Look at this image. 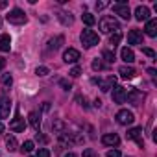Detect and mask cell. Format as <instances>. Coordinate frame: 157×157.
Segmentation results:
<instances>
[{
	"mask_svg": "<svg viewBox=\"0 0 157 157\" xmlns=\"http://www.w3.org/2000/svg\"><path fill=\"white\" fill-rule=\"evenodd\" d=\"M65 157H78L76 153H72V151H68V153H65Z\"/></svg>",
	"mask_w": 157,
	"mask_h": 157,
	"instance_id": "60d3db41",
	"label": "cell"
},
{
	"mask_svg": "<svg viewBox=\"0 0 157 157\" xmlns=\"http://www.w3.org/2000/svg\"><path fill=\"white\" fill-rule=\"evenodd\" d=\"M128 44H142V33L140 30H129L128 32Z\"/></svg>",
	"mask_w": 157,
	"mask_h": 157,
	"instance_id": "7c38bea8",
	"label": "cell"
},
{
	"mask_svg": "<svg viewBox=\"0 0 157 157\" xmlns=\"http://www.w3.org/2000/svg\"><path fill=\"white\" fill-rule=\"evenodd\" d=\"M144 33H146L148 37H155V35H157V19H150V21H146Z\"/></svg>",
	"mask_w": 157,
	"mask_h": 157,
	"instance_id": "ac0fdd59",
	"label": "cell"
},
{
	"mask_svg": "<svg viewBox=\"0 0 157 157\" xmlns=\"http://www.w3.org/2000/svg\"><path fill=\"white\" fill-rule=\"evenodd\" d=\"M11 111V100L6 94H0V118H8Z\"/></svg>",
	"mask_w": 157,
	"mask_h": 157,
	"instance_id": "8992f818",
	"label": "cell"
},
{
	"mask_svg": "<svg viewBox=\"0 0 157 157\" xmlns=\"http://www.w3.org/2000/svg\"><path fill=\"white\" fill-rule=\"evenodd\" d=\"M98 28H100V32H102V33H111V32H115V33H117V32L120 30V24H118V21H117L115 17L105 15V17H102V19H100Z\"/></svg>",
	"mask_w": 157,
	"mask_h": 157,
	"instance_id": "6da1fadb",
	"label": "cell"
},
{
	"mask_svg": "<svg viewBox=\"0 0 157 157\" xmlns=\"http://www.w3.org/2000/svg\"><path fill=\"white\" fill-rule=\"evenodd\" d=\"M59 85L65 89V91H68V89H72V85H70V82H67V80H59Z\"/></svg>",
	"mask_w": 157,
	"mask_h": 157,
	"instance_id": "d590c367",
	"label": "cell"
},
{
	"mask_svg": "<svg viewBox=\"0 0 157 157\" xmlns=\"http://www.w3.org/2000/svg\"><path fill=\"white\" fill-rule=\"evenodd\" d=\"M80 39H82V43H83V46H85V48H93V46L100 44V37H98V33H96V32H93V30H89V28L82 32Z\"/></svg>",
	"mask_w": 157,
	"mask_h": 157,
	"instance_id": "7a4b0ae2",
	"label": "cell"
},
{
	"mask_svg": "<svg viewBox=\"0 0 157 157\" xmlns=\"http://www.w3.org/2000/svg\"><path fill=\"white\" fill-rule=\"evenodd\" d=\"M80 52H78L76 48H67L63 52V61L65 63H78V59H80Z\"/></svg>",
	"mask_w": 157,
	"mask_h": 157,
	"instance_id": "30bf717a",
	"label": "cell"
},
{
	"mask_svg": "<svg viewBox=\"0 0 157 157\" xmlns=\"http://www.w3.org/2000/svg\"><path fill=\"white\" fill-rule=\"evenodd\" d=\"M111 96H113V102H115V104H124L126 98H128V89H124V87L118 85V87L113 89V94H111Z\"/></svg>",
	"mask_w": 157,
	"mask_h": 157,
	"instance_id": "9c48e42d",
	"label": "cell"
},
{
	"mask_svg": "<svg viewBox=\"0 0 157 157\" xmlns=\"http://www.w3.org/2000/svg\"><path fill=\"white\" fill-rule=\"evenodd\" d=\"M113 11H115L117 15H120L122 19H126V21H129V19H131V11H129V6L124 2V0H122V2H118V4H115V6H113Z\"/></svg>",
	"mask_w": 157,
	"mask_h": 157,
	"instance_id": "5b68a950",
	"label": "cell"
},
{
	"mask_svg": "<svg viewBox=\"0 0 157 157\" xmlns=\"http://www.w3.org/2000/svg\"><path fill=\"white\" fill-rule=\"evenodd\" d=\"M63 43H65V37L63 35H57V37H54V39L48 41V50H57V48H61Z\"/></svg>",
	"mask_w": 157,
	"mask_h": 157,
	"instance_id": "7402d4cb",
	"label": "cell"
},
{
	"mask_svg": "<svg viewBox=\"0 0 157 157\" xmlns=\"http://www.w3.org/2000/svg\"><path fill=\"white\" fill-rule=\"evenodd\" d=\"M107 157H120V151L118 150H109L107 151Z\"/></svg>",
	"mask_w": 157,
	"mask_h": 157,
	"instance_id": "74e56055",
	"label": "cell"
},
{
	"mask_svg": "<svg viewBox=\"0 0 157 157\" xmlns=\"http://www.w3.org/2000/svg\"><path fill=\"white\" fill-rule=\"evenodd\" d=\"M126 100H129L133 105H140L142 100H144V93H140L137 89H131V91H128V98Z\"/></svg>",
	"mask_w": 157,
	"mask_h": 157,
	"instance_id": "8fae6325",
	"label": "cell"
},
{
	"mask_svg": "<svg viewBox=\"0 0 157 157\" xmlns=\"http://www.w3.org/2000/svg\"><path fill=\"white\" fill-rule=\"evenodd\" d=\"M6 19H8V22H10V24H17V26H21V24H26V21H28L26 13H24L22 10H19V8L11 10V11L6 15Z\"/></svg>",
	"mask_w": 157,
	"mask_h": 157,
	"instance_id": "3957f363",
	"label": "cell"
},
{
	"mask_svg": "<svg viewBox=\"0 0 157 157\" xmlns=\"http://www.w3.org/2000/svg\"><path fill=\"white\" fill-rule=\"evenodd\" d=\"M28 120H30V126L39 133L41 131V113H37V111H32L30 115H28Z\"/></svg>",
	"mask_w": 157,
	"mask_h": 157,
	"instance_id": "5bb4252c",
	"label": "cell"
},
{
	"mask_svg": "<svg viewBox=\"0 0 157 157\" xmlns=\"http://www.w3.org/2000/svg\"><path fill=\"white\" fill-rule=\"evenodd\" d=\"M126 139L137 140V144L142 148V146H144V140H142V128H131V129L126 133Z\"/></svg>",
	"mask_w": 157,
	"mask_h": 157,
	"instance_id": "ba28073f",
	"label": "cell"
},
{
	"mask_svg": "<svg viewBox=\"0 0 157 157\" xmlns=\"http://www.w3.org/2000/svg\"><path fill=\"white\" fill-rule=\"evenodd\" d=\"M11 50V37L8 33L0 35V52H10Z\"/></svg>",
	"mask_w": 157,
	"mask_h": 157,
	"instance_id": "ffe728a7",
	"label": "cell"
},
{
	"mask_svg": "<svg viewBox=\"0 0 157 157\" xmlns=\"http://www.w3.org/2000/svg\"><path fill=\"white\" fill-rule=\"evenodd\" d=\"M37 157H50V151H48L46 148H41V150L37 151Z\"/></svg>",
	"mask_w": 157,
	"mask_h": 157,
	"instance_id": "8d00e7d4",
	"label": "cell"
},
{
	"mask_svg": "<svg viewBox=\"0 0 157 157\" xmlns=\"http://www.w3.org/2000/svg\"><path fill=\"white\" fill-rule=\"evenodd\" d=\"M107 6H109V2H107V0H102V2H96V10H98V11L105 10Z\"/></svg>",
	"mask_w": 157,
	"mask_h": 157,
	"instance_id": "d6a6232c",
	"label": "cell"
},
{
	"mask_svg": "<svg viewBox=\"0 0 157 157\" xmlns=\"http://www.w3.org/2000/svg\"><path fill=\"white\" fill-rule=\"evenodd\" d=\"M120 57H122V59H124V61H126L128 65L135 61V54H133V50H131V48H128V46L120 50Z\"/></svg>",
	"mask_w": 157,
	"mask_h": 157,
	"instance_id": "44dd1931",
	"label": "cell"
},
{
	"mask_svg": "<svg viewBox=\"0 0 157 157\" xmlns=\"http://www.w3.org/2000/svg\"><path fill=\"white\" fill-rule=\"evenodd\" d=\"M33 148H35V146H33V140H26V142L21 146V151H22V153H32Z\"/></svg>",
	"mask_w": 157,
	"mask_h": 157,
	"instance_id": "484cf974",
	"label": "cell"
},
{
	"mask_svg": "<svg viewBox=\"0 0 157 157\" xmlns=\"http://www.w3.org/2000/svg\"><path fill=\"white\" fill-rule=\"evenodd\" d=\"M17 146H19V144H17V139H15L13 135H10V137H6V148H8L10 151H15V150H19Z\"/></svg>",
	"mask_w": 157,
	"mask_h": 157,
	"instance_id": "cb8c5ba5",
	"label": "cell"
},
{
	"mask_svg": "<svg viewBox=\"0 0 157 157\" xmlns=\"http://www.w3.org/2000/svg\"><path fill=\"white\" fill-rule=\"evenodd\" d=\"M10 129L11 131H17V133H24V129H26V122H24V118L17 113V117L10 122Z\"/></svg>",
	"mask_w": 157,
	"mask_h": 157,
	"instance_id": "52a82bcc",
	"label": "cell"
},
{
	"mask_svg": "<svg viewBox=\"0 0 157 157\" xmlns=\"http://www.w3.org/2000/svg\"><path fill=\"white\" fill-rule=\"evenodd\" d=\"M52 129H54V133L61 135L63 131H67V124L63 120H56V122H52Z\"/></svg>",
	"mask_w": 157,
	"mask_h": 157,
	"instance_id": "603a6c76",
	"label": "cell"
},
{
	"mask_svg": "<svg viewBox=\"0 0 157 157\" xmlns=\"http://www.w3.org/2000/svg\"><path fill=\"white\" fill-rule=\"evenodd\" d=\"M11 83H13L11 74H4V78H2V85H4L6 89H10V87H11Z\"/></svg>",
	"mask_w": 157,
	"mask_h": 157,
	"instance_id": "f1b7e54d",
	"label": "cell"
},
{
	"mask_svg": "<svg viewBox=\"0 0 157 157\" xmlns=\"http://www.w3.org/2000/svg\"><path fill=\"white\" fill-rule=\"evenodd\" d=\"M83 157H100V155H98V151H94L93 148H85V150H83Z\"/></svg>",
	"mask_w": 157,
	"mask_h": 157,
	"instance_id": "4dcf8cb0",
	"label": "cell"
},
{
	"mask_svg": "<svg viewBox=\"0 0 157 157\" xmlns=\"http://www.w3.org/2000/svg\"><path fill=\"white\" fill-rule=\"evenodd\" d=\"M48 72H50L48 67H37V68H35V74H37V76H46Z\"/></svg>",
	"mask_w": 157,
	"mask_h": 157,
	"instance_id": "1f68e13d",
	"label": "cell"
},
{
	"mask_svg": "<svg viewBox=\"0 0 157 157\" xmlns=\"http://www.w3.org/2000/svg\"><path fill=\"white\" fill-rule=\"evenodd\" d=\"M133 120H135V117H133V113L128 111V109H120V111L117 113V122H118L120 126H129V124H133Z\"/></svg>",
	"mask_w": 157,
	"mask_h": 157,
	"instance_id": "277c9868",
	"label": "cell"
},
{
	"mask_svg": "<svg viewBox=\"0 0 157 157\" xmlns=\"http://www.w3.org/2000/svg\"><path fill=\"white\" fill-rule=\"evenodd\" d=\"M115 83H117V78H115V76H107L104 82H102V80L98 82V85H100V89H102L104 93H109V91L115 87Z\"/></svg>",
	"mask_w": 157,
	"mask_h": 157,
	"instance_id": "4fadbf2b",
	"label": "cell"
},
{
	"mask_svg": "<svg viewBox=\"0 0 157 157\" xmlns=\"http://www.w3.org/2000/svg\"><path fill=\"white\" fill-rule=\"evenodd\" d=\"M102 57H104L107 63H115V52H111V50H104V52H102Z\"/></svg>",
	"mask_w": 157,
	"mask_h": 157,
	"instance_id": "83f0119b",
	"label": "cell"
},
{
	"mask_svg": "<svg viewBox=\"0 0 157 157\" xmlns=\"http://www.w3.org/2000/svg\"><path fill=\"white\" fill-rule=\"evenodd\" d=\"M118 74L124 78V80H133V78H135V68L133 67H128V65H124V67H120L118 68Z\"/></svg>",
	"mask_w": 157,
	"mask_h": 157,
	"instance_id": "d6986e66",
	"label": "cell"
},
{
	"mask_svg": "<svg viewBox=\"0 0 157 157\" xmlns=\"http://www.w3.org/2000/svg\"><path fill=\"white\" fill-rule=\"evenodd\" d=\"M142 54L148 56V57H151V59H155V52H153L151 48H142Z\"/></svg>",
	"mask_w": 157,
	"mask_h": 157,
	"instance_id": "836d02e7",
	"label": "cell"
},
{
	"mask_svg": "<svg viewBox=\"0 0 157 157\" xmlns=\"http://www.w3.org/2000/svg\"><path fill=\"white\" fill-rule=\"evenodd\" d=\"M57 19H59V22L63 26H72L74 24V17L68 11H57Z\"/></svg>",
	"mask_w": 157,
	"mask_h": 157,
	"instance_id": "e0dca14e",
	"label": "cell"
},
{
	"mask_svg": "<svg viewBox=\"0 0 157 157\" xmlns=\"http://www.w3.org/2000/svg\"><path fill=\"white\" fill-rule=\"evenodd\" d=\"M94 107H102V100H94Z\"/></svg>",
	"mask_w": 157,
	"mask_h": 157,
	"instance_id": "ab89813d",
	"label": "cell"
},
{
	"mask_svg": "<svg viewBox=\"0 0 157 157\" xmlns=\"http://www.w3.org/2000/svg\"><path fill=\"white\" fill-rule=\"evenodd\" d=\"M4 8H8V2H0V10H4Z\"/></svg>",
	"mask_w": 157,
	"mask_h": 157,
	"instance_id": "b9f144b4",
	"label": "cell"
},
{
	"mask_svg": "<svg viewBox=\"0 0 157 157\" xmlns=\"http://www.w3.org/2000/svg\"><path fill=\"white\" fill-rule=\"evenodd\" d=\"M82 21H83V22H85L87 26H93V24L96 22V17H94L93 13H89V11H85V13L82 15Z\"/></svg>",
	"mask_w": 157,
	"mask_h": 157,
	"instance_id": "d4e9b609",
	"label": "cell"
},
{
	"mask_svg": "<svg viewBox=\"0 0 157 157\" xmlns=\"http://www.w3.org/2000/svg\"><path fill=\"white\" fill-rule=\"evenodd\" d=\"M120 41H122V35H120L118 32H117L115 35H111V37H109V44H111V48H115V46H117Z\"/></svg>",
	"mask_w": 157,
	"mask_h": 157,
	"instance_id": "4316f807",
	"label": "cell"
},
{
	"mask_svg": "<svg viewBox=\"0 0 157 157\" xmlns=\"http://www.w3.org/2000/svg\"><path fill=\"white\" fill-rule=\"evenodd\" d=\"M135 19H137L139 22H142V21H150V10H148L146 6H139V8L135 10Z\"/></svg>",
	"mask_w": 157,
	"mask_h": 157,
	"instance_id": "2e32d148",
	"label": "cell"
},
{
	"mask_svg": "<svg viewBox=\"0 0 157 157\" xmlns=\"http://www.w3.org/2000/svg\"><path fill=\"white\" fill-rule=\"evenodd\" d=\"M2 133H4V124L0 122V135H2Z\"/></svg>",
	"mask_w": 157,
	"mask_h": 157,
	"instance_id": "7bdbcfd3",
	"label": "cell"
},
{
	"mask_svg": "<svg viewBox=\"0 0 157 157\" xmlns=\"http://www.w3.org/2000/svg\"><path fill=\"white\" fill-rule=\"evenodd\" d=\"M4 67H6V59L0 56V72H2V68H4Z\"/></svg>",
	"mask_w": 157,
	"mask_h": 157,
	"instance_id": "f35d334b",
	"label": "cell"
},
{
	"mask_svg": "<svg viewBox=\"0 0 157 157\" xmlns=\"http://www.w3.org/2000/svg\"><path fill=\"white\" fill-rule=\"evenodd\" d=\"M104 68H105V65H104V63L96 57V59L93 61V70H98V72H100V70H104Z\"/></svg>",
	"mask_w": 157,
	"mask_h": 157,
	"instance_id": "f546056e",
	"label": "cell"
},
{
	"mask_svg": "<svg viewBox=\"0 0 157 157\" xmlns=\"http://www.w3.org/2000/svg\"><path fill=\"white\" fill-rule=\"evenodd\" d=\"M0 28H2V19H0Z\"/></svg>",
	"mask_w": 157,
	"mask_h": 157,
	"instance_id": "ee69618b",
	"label": "cell"
},
{
	"mask_svg": "<svg viewBox=\"0 0 157 157\" xmlns=\"http://www.w3.org/2000/svg\"><path fill=\"white\" fill-rule=\"evenodd\" d=\"M118 142H120V137L117 133H105L102 137V144L104 146H118Z\"/></svg>",
	"mask_w": 157,
	"mask_h": 157,
	"instance_id": "9a60e30c",
	"label": "cell"
},
{
	"mask_svg": "<svg viewBox=\"0 0 157 157\" xmlns=\"http://www.w3.org/2000/svg\"><path fill=\"white\" fill-rule=\"evenodd\" d=\"M68 74H70L72 78H78V76H80V74H82V68H80V67H74V68H72V70H70Z\"/></svg>",
	"mask_w": 157,
	"mask_h": 157,
	"instance_id": "e575fe53",
	"label": "cell"
}]
</instances>
